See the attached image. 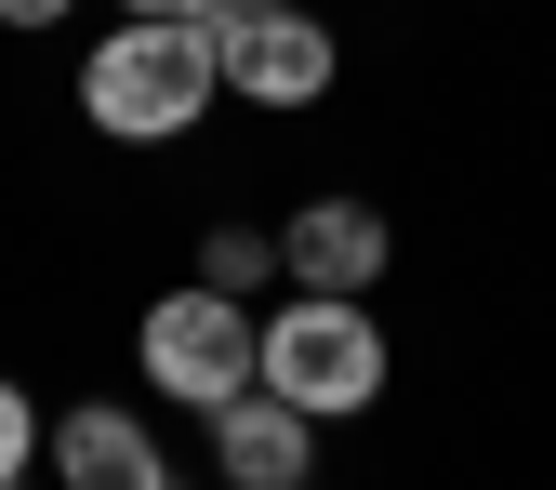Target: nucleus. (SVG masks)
Masks as SVG:
<instances>
[{
    "instance_id": "nucleus-1",
    "label": "nucleus",
    "mask_w": 556,
    "mask_h": 490,
    "mask_svg": "<svg viewBox=\"0 0 556 490\" xmlns=\"http://www.w3.org/2000/svg\"><path fill=\"white\" fill-rule=\"evenodd\" d=\"M213 14H119V40L80 53V120L106 147H173L213 106Z\"/></svg>"
},
{
    "instance_id": "nucleus-2",
    "label": "nucleus",
    "mask_w": 556,
    "mask_h": 490,
    "mask_svg": "<svg viewBox=\"0 0 556 490\" xmlns=\"http://www.w3.org/2000/svg\"><path fill=\"white\" fill-rule=\"evenodd\" d=\"M252 385H278L318 425L384 411V318H371V292H292L278 278V318H252Z\"/></svg>"
},
{
    "instance_id": "nucleus-3",
    "label": "nucleus",
    "mask_w": 556,
    "mask_h": 490,
    "mask_svg": "<svg viewBox=\"0 0 556 490\" xmlns=\"http://www.w3.org/2000/svg\"><path fill=\"white\" fill-rule=\"evenodd\" d=\"M132 372H147V398H173V411H213L252 385V305L239 292H213V278H186V292H160L147 318H132Z\"/></svg>"
},
{
    "instance_id": "nucleus-4",
    "label": "nucleus",
    "mask_w": 556,
    "mask_h": 490,
    "mask_svg": "<svg viewBox=\"0 0 556 490\" xmlns=\"http://www.w3.org/2000/svg\"><path fill=\"white\" fill-rule=\"evenodd\" d=\"M213 80L265 120H292V106H331L344 40L318 27V0H292V14H213Z\"/></svg>"
},
{
    "instance_id": "nucleus-5",
    "label": "nucleus",
    "mask_w": 556,
    "mask_h": 490,
    "mask_svg": "<svg viewBox=\"0 0 556 490\" xmlns=\"http://www.w3.org/2000/svg\"><path fill=\"white\" fill-rule=\"evenodd\" d=\"M40 464H53L66 490H186L173 451H160V425L119 411V398H66L53 425H40Z\"/></svg>"
},
{
    "instance_id": "nucleus-6",
    "label": "nucleus",
    "mask_w": 556,
    "mask_h": 490,
    "mask_svg": "<svg viewBox=\"0 0 556 490\" xmlns=\"http://www.w3.org/2000/svg\"><path fill=\"white\" fill-rule=\"evenodd\" d=\"M384 265H397V226L371 199H305V213L278 226V278H292V292H384Z\"/></svg>"
},
{
    "instance_id": "nucleus-7",
    "label": "nucleus",
    "mask_w": 556,
    "mask_h": 490,
    "mask_svg": "<svg viewBox=\"0 0 556 490\" xmlns=\"http://www.w3.org/2000/svg\"><path fill=\"white\" fill-rule=\"evenodd\" d=\"M213 477L226 490H305L318 477V411H292L278 385H239L213 411Z\"/></svg>"
},
{
    "instance_id": "nucleus-8",
    "label": "nucleus",
    "mask_w": 556,
    "mask_h": 490,
    "mask_svg": "<svg viewBox=\"0 0 556 490\" xmlns=\"http://www.w3.org/2000/svg\"><path fill=\"white\" fill-rule=\"evenodd\" d=\"M199 278L252 305V292H278V239H265V226H213V239H199Z\"/></svg>"
},
{
    "instance_id": "nucleus-9",
    "label": "nucleus",
    "mask_w": 556,
    "mask_h": 490,
    "mask_svg": "<svg viewBox=\"0 0 556 490\" xmlns=\"http://www.w3.org/2000/svg\"><path fill=\"white\" fill-rule=\"evenodd\" d=\"M27 464H40V398L0 385V477H27Z\"/></svg>"
},
{
    "instance_id": "nucleus-10",
    "label": "nucleus",
    "mask_w": 556,
    "mask_h": 490,
    "mask_svg": "<svg viewBox=\"0 0 556 490\" xmlns=\"http://www.w3.org/2000/svg\"><path fill=\"white\" fill-rule=\"evenodd\" d=\"M66 14H80V0H0V27H27V40H40V27H66Z\"/></svg>"
},
{
    "instance_id": "nucleus-11",
    "label": "nucleus",
    "mask_w": 556,
    "mask_h": 490,
    "mask_svg": "<svg viewBox=\"0 0 556 490\" xmlns=\"http://www.w3.org/2000/svg\"><path fill=\"white\" fill-rule=\"evenodd\" d=\"M119 14H213V0H119Z\"/></svg>"
},
{
    "instance_id": "nucleus-12",
    "label": "nucleus",
    "mask_w": 556,
    "mask_h": 490,
    "mask_svg": "<svg viewBox=\"0 0 556 490\" xmlns=\"http://www.w3.org/2000/svg\"><path fill=\"white\" fill-rule=\"evenodd\" d=\"M213 14H292V0H213Z\"/></svg>"
},
{
    "instance_id": "nucleus-13",
    "label": "nucleus",
    "mask_w": 556,
    "mask_h": 490,
    "mask_svg": "<svg viewBox=\"0 0 556 490\" xmlns=\"http://www.w3.org/2000/svg\"><path fill=\"white\" fill-rule=\"evenodd\" d=\"M0 490H27V477H0Z\"/></svg>"
}]
</instances>
